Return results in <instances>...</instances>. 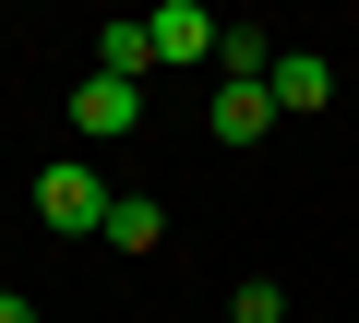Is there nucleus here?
I'll use <instances>...</instances> for the list:
<instances>
[{"label":"nucleus","mask_w":359,"mask_h":323,"mask_svg":"<svg viewBox=\"0 0 359 323\" xmlns=\"http://www.w3.org/2000/svg\"><path fill=\"white\" fill-rule=\"evenodd\" d=\"M108 204H120V192L84 168V156H60V168L36 180V216H48V228H72V240H96V228H108Z\"/></svg>","instance_id":"nucleus-1"},{"label":"nucleus","mask_w":359,"mask_h":323,"mask_svg":"<svg viewBox=\"0 0 359 323\" xmlns=\"http://www.w3.org/2000/svg\"><path fill=\"white\" fill-rule=\"evenodd\" d=\"M311 108H335V60L323 48H276V120H311Z\"/></svg>","instance_id":"nucleus-2"},{"label":"nucleus","mask_w":359,"mask_h":323,"mask_svg":"<svg viewBox=\"0 0 359 323\" xmlns=\"http://www.w3.org/2000/svg\"><path fill=\"white\" fill-rule=\"evenodd\" d=\"M132 120H144V84H108V72H84V84H72V132H96V144H120Z\"/></svg>","instance_id":"nucleus-3"},{"label":"nucleus","mask_w":359,"mask_h":323,"mask_svg":"<svg viewBox=\"0 0 359 323\" xmlns=\"http://www.w3.org/2000/svg\"><path fill=\"white\" fill-rule=\"evenodd\" d=\"M144 25H156V60H168V72H180V60H216V36H228L204 0H168V13H144Z\"/></svg>","instance_id":"nucleus-4"},{"label":"nucleus","mask_w":359,"mask_h":323,"mask_svg":"<svg viewBox=\"0 0 359 323\" xmlns=\"http://www.w3.org/2000/svg\"><path fill=\"white\" fill-rule=\"evenodd\" d=\"M204 132H216V144H264V132H276V84H216Z\"/></svg>","instance_id":"nucleus-5"},{"label":"nucleus","mask_w":359,"mask_h":323,"mask_svg":"<svg viewBox=\"0 0 359 323\" xmlns=\"http://www.w3.org/2000/svg\"><path fill=\"white\" fill-rule=\"evenodd\" d=\"M96 72H108V84H144V72H156V25H144V13L96 25Z\"/></svg>","instance_id":"nucleus-6"},{"label":"nucleus","mask_w":359,"mask_h":323,"mask_svg":"<svg viewBox=\"0 0 359 323\" xmlns=\"http://www.w3.org/2000/svg\"><path fill=\"white\" fill-rule=\"evenodd\" d=\"M216 84H276V36L264 25H228L216 36Z\"/></svg>","instance_id":"nucleus-7"},{"label":"nucleus","mask_w":359,"mask_h":323,"mask_svg":"<svg viewBox=\"0 0 359 323\" xmlns=\"http://www.w3.org/2000/svg\"><path fill=\"white\" fill-rule=\"evenodd\" d=\"M96 240H108V252H156V240H168V204H156V192H120Z\"/></svg>","instance_id":"nucleus-8"},{"label":"nucleus","mask_w":359,"mask_h":323,"mask_svg":"<svg viewBox=\"0 0 359 323\" xmlns=\"http://www.w3.org/2000/svg\"><path fill=\"white\" fill-rule=\"evenodd\" d=\"M228 323H287V287H276V275H252V287L228 299Z\"/></svg>","instance_id":"nucleus-9"},{"label":"nucleus","mask_w":359,"mask_h":323,"mask_svg":"<svg viewBox=\"0 0 359 323\" xmlns=\"http://www.w3.org/2000/svg\"><path fill=\"white\" fill-rule=\"evenodd\" d=\"M0 323H36V299H25V287H0Z\"/></svg>","instance_id":"nucleus-10"}]
</instances>
